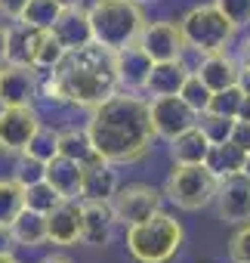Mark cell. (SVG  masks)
Here are the masks:
<instances>
[{"label": "cell", "mask_w": 250, "mask_h": 263, "mask_svg": "<svg viewBox=\"0 0 250 263\" xmlns=\"http://www.w3.org/2000/svg\"><path fill=\"white\" fill-rule=\"evenodd\" d=\"M235 121H238V118H225V115H213V111H201V115H198V127L207 134V140H210L213 146L232 140Z\"/></svg>", "instance_id": "cell-30"}, {"label": "cell", "mask_w": 250, "mask_h": 263, "mask_svg": "<svg viewBox=\"0 0 250 263\" xmlns=\"http://www.w3.org/2000/svg\"><path fill=\"white\" fill-rule=\"evenodd\" d=\"M213 4L235 28L250 25V0H213Z\"/></svg>", "instance_id": "cell-35"}, {"label": "cell", "mask_w": 250, "mask_h": 263, "mask_svg": "<svg viewBox=\"0 0 250 263\" xmlns=\"http://www.w3.org/2000/svg\"><path fill=\"white\" fill-rule=\"evenodd\" d=\"M84 235V208L77 198H62L50 214H47V238L50 245H77Z\"/></svg>", "instance_id": "cell-14"}, {"label": "cell", "mask_w": 250, "mask_h": 263, "mask_svg": "<svg viewBox=\"0 0 250 263\" xmlns=\"http://www.w3.org/2000/svg\"><path fill=\"white\" fill-rule=\"evenodd\" d=\"M47 183L62 195V198H77L80 201V192H84V164L65 158V155H56L53 161H47Z\"/></svg>", "instance_id": "cell-20"}, {"label": "cell", "mask_w": 250, "mask_h": 263, "mask_svg": "<svg viewBox=\"0 0 250 263\" xmlns=\"http://www.w3.org/2000/svg\"><path fill=\"white\" fill-rule=\"evenodd\" d=\"M182 241V223L167 211H155L152 217L127 226V251L136 263H167L179 254Z\"/></svg>", "instance_id": "cell-3"}, {"label": "cell", "mask_w": 250, "mask_h": 263, "mask_svg": "<svg viewBox=\"0 0 250 263\" xmlns=\"http://www.w3.org/2000/svg\"><path fill=\"white\" fill-rule=\"evenodd\" d=\"M0 263H19V260H16L13 254H4V257H0Z\"/></svg>", "instance_id": "cell-46"}, {"label": "cell", "mask_w": 250, "mask_h": 263, "mask_svg": "<svg viewBox=\"0 0 250 263\" xmlns=\"http://www.w3.org/2000/svg\"><path fill=\"white\" fill-rule=\"evenodd\" d=\"M145 13L136 0H96L90 7V25H93V41L114 50H123L139 41L145 28Z\"/></svg>", "instance_id": "cell-4"}, {"label": "cell", "mask_w": 250, "mask_h": 263, "mask_svg": "<svg viewBox=\"0 0 250 263\" xmlns=\"http://www.w3.org/2000/svg\"><path fill=\"white\" fill-rule=\"evenodd\" d=\"M37 263H71L65 254H47V257H40Z\"/></svg>", "instance_id": "cell-43"}, {"label": "cell", "mask_w": 250, "mask_h": 263, "mask_svg": "<svg viewBox=\"0 0 250 263\" xmlns=\"http://www.w3.org/2000/svg\"><path fill=\"white\" fill-rule=\"evenodd\" d=\"M192 74L185 59H170V62H155L149 84H145V96H179L185 78Z\"/></svg>", "instance_id": "cell-18"}, {"label": "cell", "mask_w": 250, "mask_h": 263, "mask_svg": "<svg viewBox=\"0 0 250 263\" xmlns=\"http://www.w3.org/2000/svg\"><path fill=\"white\" fill-rule=\"evenodd\" d=\"M25 7H28V0H0V16L10 19V22H19Z\"/></svg>", "instance_id": "cell-37"}, {"label": "cell", "mask_w": 250, "mask_h": 263, "mask_svg": "<svg viewBox=\"0 0 250 263\" xmlns=\"http://www.w3.org/2000/svg\"><path fill=\"white\" fill-rule=\"evenodd\" d=\"M149 111H152V127L155 137L161 140H173L182 130L198 124V111L182 99V96H152L149 99Z\"/></svg>", "instance_id": "cell-9"}, {"label": "cell", "mask_w": 250, "mask_h": 263, "mask_svg": "<svg viewBox=\"0 0 250 263\" xmlns=\"http://www.w3.org/2000/svg\"><path fill=\"white\" fill-rule=\"evenodd\" d=\"M238 118L250 121V96H244V105H241V115H238Z\"/></svg>", "instance_id": "cell-44"}, {"label": "cell", "mask_w": 250, "mask_h": 263, "mask_svg": "<svg viewBox=\"0 0 250 263\" xmlns=\"http://www.w3.org/2000/svg\"><path fill=\"white\" fill-rule=\"evenodd\" d=\"M13 177H16L22 186H34V183L47 180V161H40V158H34V155L22 152V155H16Z\"/></svg>", "instance_id": "cell-33"}, {"label": "cell", "mask_w": 250, "mask_h": 263, "mask_svg": "<svg viewBox=\"0 0 250 263\" xmlns=\"http://www.w3.org/2000/svg\"><path fill=\"white\" fill-rule=\"evenodd\" d=\"M28 155H34V158H40V161H53L56 155H59V130H53V127H47V124H40L37 127V134L31 137V143H28V149H25Z\"/></svg>", "instance_id": "cell-31"}, {"label": "cell", "mask_w": 250, "mask_h": 263, "mask_svg": "<svg viewBox=\"0 0 250 263\" xmlns=\"http://www.w3.org/2000/svg\"><path fill=\"white\" fill-rule=\"evenodd\" d=\"M68 50H80L87 44H93V25H90V10L87 7H65L56 19V25L50 28Z\"/></svg>", "instance_id": "cell-17"}, {"label": "cell", "mask_w": 250, "mask_h": 263, "mask_svg": "<svg viewBox=\"0 0 250 263\" xmlns=\"http://www.w3.org/2000/svg\"><path fill=\"white\" fill-rule=\"evenodd\" d=\"M65 53H68V47H65L53 31H44V34H40V44H37V53H34V68H37L40 74H47V71H53V68L65 59Z\"/></svg>", "instance_id": "cell-27"}, {"label": "cell", "mask_w": 250, "mask_h": 263, "mask_svg": "<svg viewBox=\"0 0 250 263\" xmlns=\"http://www.w3.org/2000/svg\"><path fill=\"white\" fill-rule=\"evenodd\" d=\"M59 13H62V7L56 4V0H28V7H25L19 22H25L31 28H40V31H50L56 25Z\"/></svg>", "instance_id": "cell-28"}, {"label": "cell", "mask_w": 250, "mask_h": 263, "mask_svg": "<svg viewBox=\"0 0 250 263\" xmlns=\"http://www.w3.org/2000/svg\"><path fill=\"white\" fill-rule=\"evenodd\" d=\"M136 4H155V0H136Z\"/></svg>", "instance_id": "cell-48"}, {"label": "cell", "mask_w": 250, "mask_h": 263, "mask_svg": "<svg viewBox=\"0 0 250 263\" xmlns=\"http://www.w3.org/2000/svg\"><path fill=\"white\" fill-rule=\"evenodd\" d=\"M87 134L96 152L111 164H133L149 155L155 143V127L145 93L117 90L105 102L90 108Z\"/></svg>", "instance_id": "cell-1"}, {"label": "cell", "mask_w": 250, "mask_h": 263, "mask_svg": "<svg viewBox=\"0 0 250 263\" xmlns=\"http://www.w3.org/2000/svg\"><path fill=\"white\" fill-rule=\"evenodd\" d=\"M216 186L219 177L207 164H173L164 183V195L179 211H201L216 201Z\"/></svg>", "instance_id": "cell-6"}, {"label": "cell", "mask_w": 250, "mask_h": 263, "mask_svg": "<svg viewBox=\"0 0 250 263\" xmlns=\"http://www.w3.org/2000/svg\"><path fill=\"white\" fill-rule=\"evenodd\" d=\"M238 87H241V90L250 96V68H247V65H241V78H238Z\"/></svg>", "instance_id": "cell-42"}, {"label": "cell", "mask_w": 250, "mask_h": 263, "mask_svg": "<svg viewBox=\"0 0 250 263\" xmlns=\"http://www.w3.org/2000/svg\"><path fill=\"white\" fill-rule=\"evenodd\" d=\"M182 37H185V47L195 50L198 56H207V53H222L232 47L235 41V25L216 10V4H207V7H192L182 22Z\"/></svg>", "instance_id": "cell-5"}, {"label": "cell", "mask_w": 250, "mask_h": 263, "mask_svg": "<svg viewBox=\"0 0 250 263\" xmlns=\"http://www.w3.org/2000/svg\"><path fill=\"white\" fill-rule=\"evenodd\" d=\"M244 174L250 177V152H247V161H244Z\"/></svg>", "instance_id": "cell-47"}, {"label": "cell", "mask_w": 250, "mask_h": 263, "mask_svg": "<svg viewBox=\"0 0 250 263\" xmlns=\"http://www.w3.org/2000/svg\"><path fill=\"white\" fill-rule=\"evenodd\" d=\"M228 260L232 263H250V220L235 229L228 238Z\"/></svg>", "instance_id": "cell-36"}, {"label": "cell", "mask_w": 250, "mask_h": 263, "mask_svg": "<svg viewBox=\"0 0 250 263\" xmlns=\"http://www.w3.org/2000/svg\"><path fill=\"white\" fill-rule=\"evenodd\" d=\"M10 229H13V238L19 248H40L50 241L47 238V214H37L31 208H22L19 217L10 223Z\"/></svg>", "instance_id": "cell-22"}, {"label": "cell", "mask_w": 250, "mask_h": 263, "mask_svg": "<svg viewBox=\"0 0 250 263\" xmlns=\"http://www.w3.org/2000/svg\"><path fill=\"white\" fill-rule=\"evenodd\" d=\"M7 50H10V25H0V65L7 62Z\"/></svg>", "instance_id": "cell-40"}, {"label": "cell", "mask_w": 250, "mask_h": 263, "mask_svg": "<svg viewBox=\"0 0 250 263\" xmlns=\"http://www.w3.org/2000/svg\"><path fill=\"white\" fill-rule=\"evenodd\" d=\"M40 28H31L25 22H13L10 25V50H7V62L16 65H34V53L40 44Z\"/></svg>", "instance_id": "cell-23"}, {"label": "cell", "mask_w": 250, "mask_h": 263, "mask_svg": "<svg viewBox=\"0 0 250 263\" xmlns=\"http://www.w3.org/2000/svg\"><path fill=\"white\" fill-rule=\"evenodd\" d=\"M117 171L111 161L99 158L93 164H84V192L80 201H111V195L117 192Z\"/></svg>", "instance_id": "cell-19"}, {"label": "cell", "mask_w": 250, "mask_h": 263, "mask_svg": "<svg viewBox=\"0 0 250 263\" xmlns=\"http://www.w3.org/2000/svg\"><path fill=\"white\" fill-rule=\"evenodd\" d=\"M179 96L201 115V111H207V105H210V96H213V90L195 74V68H192V74L185 78V84H182V90H179Z\"/></svg>", "instance_id": "cell-34"}, {"label": "cell", "mask_w": 250, "mask_h": 263, "mask_svg": "<svg viewBox=\"0 0 250 263\" xmlns=\"http://www.w3.org/2000/svg\"><path fill=\"white\" fill-rule=\"evenodd\" d=\"M155 62H170V59H182V53L189 50L185 47V37H182V28L176 22H145L139 41H136Z\"/></svg>", "instance_id": "cell-12"}, {"label": "cell", "mask_w": 250, "mask_h": 263, "mask_svg": "<svg viewBox=\"0 0 250 263\" xmlns=\"http://www.w3.org/2000/svg\"><path fill=\"white\" fill-rule=\"evenodd\" d=\"M161 192L149 183H127V186H117V192L111 195V208L117 223L123 226H133L145 217H152L155 211H161Z\"/></svg>", "instance_id": "cell-8"}, {"label": "cell", "mask_w": 250, "mask_h": 263, "mask_svg": "<svg viewBox=\"0 0 250 263\" xmlns=\"http://www.w3.org/2000/svg\"><path fill=\"white\" fill-rule=\"evenodd\" d=\"M13 248H16L13 229H10L7 223H0V257H4V254H13Z\"/></svg>", "instance_id": "cell-39"}, {"label": "cell", "mask_w": 250, "mask_h": 263, "mask_svg": "<svg viewBox=\"0 0 250 263\" xmlns=\"http://www.w3.org/2000/svg\"><path fill=\"white\" fill-rule=\"evenodd\" d=\"M216 214H219V220H225L232 226H241V223L250 220V177L244 171L219 177V186H216Z\"/></svg>", "instance_id": "cell-11"}, {"label": "cell", "mask_w": 250, "mask_h": 263, "mask_svg": "<svg viewBox=\"0 0 250 263\" xmlns=\"http://www.w3.org/2000/svg\"><path fill=\"white\" fill-rule=\"evenodd\" d=\"M244 90L235 84V87H225V90H216L213 96H210V105H207V111H213V115H225V118H238L241 115V105H244Z\"/></svg>", "instance_id": "cell-29"}, {"label": "cell", "mask_w": 250, "mask_h": 263, "mask_svg": "<svg viewBox=\"0 0 250 263\" xmlns=\"http://www.w3.org/2000/svg\"><path fill=\"white\" fill-rule=\"evenodd\" d=\"M56 4L65 10V7H84V0H56Z\"/></svg>", "instance_id": "cell-45"}, {"label": "cell", "mask_w": 250, "mask_h": 263, "mask_svg": "<svg viewBox=\"0 0 250 263\" xmlns=\"http://www.w3.org/2000/svg\"><path fill=\"white\" fill-rule=\"evenodd\" d=\"M40 127L34 105H0V152L22 155Z\"/></svg>", "instance_id": "cell-7"}, {"label": "cell", "mask_w": 250, "mask_h": 263, "mask_svg": "<svg viewBox=\"0 0 250 263\" xmlns=\"http://www.w3.org/2000/svg\"><path fill=\"white\" fill-rule=\"evenodd\" d=\"M25 208V186L16 177L0 180V223H13L19 217V211Z\"/></svg>", "instance_id": "cell-26"}, {"label": "cell", "mask_w": 250, "mask_h": 263, "mask_svg": "<svg viewBox=\"0 0 250 263\" xmlns=\"http://www.w3.org/2000/svg\"><path fill=\"white\" fill-rule=\"evenodd\" d=\"M244 161H247V152H244L241 146H235L232 140L210 146V155H207V167H210L216 177L241 174V171H244Z\"/></svg>", "instance_id": "cell-25"}, {"label": "cell", "mask_w": 250, "mask_h": 263, "mask_svg": "<svg viewBox=\"0 0 250 263\" xmlns=\"http://www.w3.org/2000/svg\"><path fill=\"white\" fill-rule=\"evenodd\" d=\"M40 96V71L34 65H0V105H34Z\"/></svg>", "instance_id": "cell-10"}, {"label": "cell", "mask_w": 250, "mask_h": 263, "mask_svg": "<svg viewBox=\"0 0 250 263\" xmlns=\"http://www.w3.org/2000/svg\"><path fill=\"white\" fill-rule=\"evenodd\" d=\"M117 90L114 53L96 41L80 50H68L53 71L40 74V96L56 105H77L90 111Z\"/></svg>", "instance_id": "cell-2"}, {"label": "cell", "mask_w": 250, "mask_h": 263, "mask_svg": "<svg viewBox=\"0 0 250 263\" xmlns=\"http://www.w3.org/2000/svg\"><path fill=\"white\" fill-rule=\"evenodd\" d=\"M210 146L213 143L207 140V134L195 124L170 140V158H173V164H207Z\"/></svg>", "instance_id": "cell-21"}, {"label": "cell", "mask_w": 250, "mask_h": 263, "mask_svg": "<svg viewBox=\"0 0 250 263\" xmlns=\"http://www.w3.org/2000/svg\"><path fill=\"white\" fill-rule=\"evenodd\" d=\"M238 62L250 68V34H247V37L241 41V47H238Z\"/></svg>", "instance_id": "cell-41"}, {"label": "cell", "mask_w": 250, "mask_h": 263, "mask_svg": "<svg viewBox=\"0 0 250 263\" xmlns=\"http://www.w3.org/2000/svg\"><path fill=\"white\" fill-rule=\"evenodd\" d=\"M232 143H235V146H241L244 152H250V121H244V118H238V121H235Z\"/></svg>", "instance_id": "cell-38"}, {"label": "cell", "mask_w": 250, "mask_h": 263, "mask_svg": "<svg viewBox=\"0 0 250 263\" xmlns=\"http://www.w3.org/2000/svg\"><path fill=\"white\" fill-rule=\"evenodd\" d=\"M59 201H62V195H59L47 180H40V183H34V186H25V208L37 211V214H50Z\"/></svg>", "instance_id": "cell-32"}, {"label": "cell", "mask_w": 250, "mask_h": 263, "mask_svg": "<svg viewBox=\"0 0 250 263\" xmlns=\"http://www.w3.org/2000/svg\"><path fill=\"white\" fill-rule=\"evenodd\" d=\"M80 208H84V235H80V245L105 248L114 238V226H117L111 201H80Z\"/></svg>", "instance_id": "cell-15"}, {"label": "cell", "mask_w": 250, "mask_h": 263, "mask_svg": "<svg viewBox=\"0 0 250 263\" xmlns=\"http://www.w3.org/2000/svg\"><path fill=\"white\" fill-rule=\"evenodd\" d=\"M195 74L216 93V90H225V87H235L238 78H241V62L235 56H228V50L222 53H207L201 56V62L195 65Z\"/></svg>", "instance_id": "cell-16"}, {"label": "cell", "mask_w": 250, "mask_h": 263, "mask_svg": "<svg viewBox=\"0 0 250 263\" xmlns=\"http://www.w3.org/2000/svg\"><path fill=\"white\" fill-rule=\"evenodd\" d=\"M59 155L77 161V164H93L99 161L102 155L96 152L90 134H87V127H65L59 130Z\"/></svg>", "instance_id": "cell-24"}, {"label": "cell", "mask_w": 250, "mask_h": 263, "mask_svg": "<svg viewBox=\"0 0 250 263\" xmlns=\"http://www.w3.org/2000/svg\"><path fill=\"white\" fill-rule=\"evenodd\" d=\"M152 65H155V59H152L139 44H130V47H123V50H114L117 87L127 90V93H145Z\"/></svg>", "instance_id": "cell-13"}]
</instances>
